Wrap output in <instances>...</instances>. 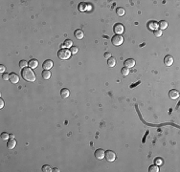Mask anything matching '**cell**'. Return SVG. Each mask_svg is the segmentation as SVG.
I'll use <instances>...</instances> for the list:
<instances>
[{"label":"cell","instance_id":"obj_1","mask_svg":"<svg viewBox=\"0 0 180 172\" xmlns=\"http://www.w3.org/2000/svg\"><path fill=\"white\" fill-rule=\"evenodd\" d=\"M21 77L25 79L26 81H31V82H33V81H34L35 79H37V77H35L34 71L31 68H28V67L22 69V71H21Z\"/></svg>","mask_w":180,"mask_h":172},{"label":"cell","instance_id":"obj_2","mask_svg":"<svg viewBox=\"0 0 180 172\" xmlns=\"http://www.w3.org/2000/svg\"><path fill=\"white\" fill-rule=\"evenodd\" d=\"M71 55L72 54H71L70 50H68V49H66V48L61 49V50L58 51V53H57V56L61 59H62V60H66V59L70 58Z\"/></svg>","mask_w":180,"mask_h":172},{"label":"cell","instance_id":"obj_3","mask_svg":"<svg viewBox=\"0 0 180 172\" xmlns=\"http://www.w3.org/2000/svg\"><path fill=\"white\" fill-rule=\"evenodd\" d=\"M111 42L114 46H120L124 42V37L121 34H115L111 39Z\"/></svg>","mask_w":180,"mask_h":172},{"label":"cell","instance_id":"obj_4","mask_svg":"<svg viewBox=\"0 0 180 172\" xmlns=\"http://www.w3.org/2000/svg\"><path fill=\"white\" fill-rule=\"evenodd\" d=\"M104 157H105V159H106L107 162L113 163V162L115 161V159H116V154H115V152L112 151V150H107V151H105Z\"/></svg>","mask_w":180,"mask_h":172},{"label":"cell","instance_id":"obj_5","mask_svg":"<svg viewBox=\"0 0 180 172\" xmlns=\"http://www.w3.org/2000/svg\"><path fill=\"white\" fill-rule=\"evenodd\" d=\"M113 31H114V33H116L117 34H122L124 33V31H125V28H124V26H123V24L117 23V24H115L114 27H113Z\"/></svg>","mask_w":180,"mask_h":172},{"label":"cell","instance_id":"obj_6","mask_svg":"<svg viewBox=\"0 0 180 172\" xmlns=\"http://www.w3.org/2000/svg\"><path fill=\"white\" fill-rule=\"evenodd\" d=\"M105 152L103 149H97L95 151V158L97 160H103L104 158Z\"/></svg>","mask_w":180,"mask_h":172},{"label":"cell","instance_id":"obj_7","mask_svg":"<svg viewBox=\"0 0 180 172\" xmlns=\"http://www.w3.org/2000/svg\"><path fill=\"white\" fill-rule=\"evenodd\" d=\"M173 61H174V59H173V57L172 56H166L165 58H164V63H165L166 66H172V63H173Z\"/></svg>","mask_w":180,"mask_h":172},{"label":"cell","instance_id":"obj_8","mask_svg":"<svg viewBox=\"0 0 180 172\" xmlns=\"http://www.w3.org/2000/svg\"><path fill=\"white\" fill-rule=\"evenodd\" d=\"M10 81L14 84H16L19 81V77L15 73H11V74H10Z\"/></svg>","mask_w":180,"mask_h":172},{"label":"cell","instance_id":"obj_9","mask_svg":"<svg viewBox=\"0 0 180 172\" xmlns=\"http://www.w3.org/2000/svg\"><path fill=\"white\" fill-rule=\"evenodd\" d=\"M42 67L44 70H50L53 67V61L50 59H47L44 61V63L42 64Z\"/></svg>","mask_w":180,"mask_h":172},{"label":"cell","instance_id":"obj_10","mask_svg":"<svg viewBox=\"0 0 180 172\" xmlns=\"http://www.w3.org/2000/svg\"><path fill=\"white\" fill-rule=\"evenodd\" d=\"M169 97H171L172 100H176V99H178V97H179V92L177 90L172 89V90H171L169 92Z\"/></svg>","mask_w":180,"mask_h":172},{"label":"cell","instance_id":"obj_11","mask_svg":"<svg viewBox=\"0 0 180 172\" xmlns=\"http://www.w3.org/2000/svg\"><path fill=\"white\" fill-rule=\"evenodd\" d=\"M135 65V60L133 58H128L125 61V66L126 68H131V67H134Z\"/></svg>","mask_w":180,"mask_h":172},{"label":"cell","instance_id":"obj_12","mask_svg":"<svg viewBox=\"0 0 180 172\" xmlns=\"http://www.w3.org/2000/svg\"><path fill=\"white\" fill-rule=\"evenodd\" d=\"M15 146H16V141H15V139H11V140L8 141V142H7V147H8L9 149H14Z\"/></svg>","mask_w":180,"mask_h":172},{"label":"cell","instance_id":"obj_13","mask_svg":"<svg viewBox=\"0 0 180 172\" xmlns=\"http://www.w3.org/2000/svg\"><path fill=\"white\" fill-rule=\"evenodd\" d=\"M69 95H70V92H69V90H68L67 88L61 89V96L62 99H67V97H69Z\"/></svg>","mask_w":180,"mask_h":172},{"label":"cell","instance_id":"obj_14","mask_svg":"<svg viewBox=\"0 0 180 172\" xmlns=\"http://www.w3.org/2000/svg\"><path fill=\"white\" fill-rule=\"evenodd\" d=\"M38 66V61L37 59H31L29 61V67L32 68V69H34Z\"/></svg>","mask_w":180,"mask_h":172},{"label":"cell","instance_id":"obj_15","mask_svg":"<svg viewBox=\"0 0 180 172\" xmlns=\"http://www.w3.org/2000/svg\"><path fill=\"white\" fill-rule=\"evenodd\" d=\"M74 34H75V37L77 38V39H82L83 38V32L81 31V30H76L75 31V33H74Z\"/></svg>","mask_w":180,"mask_h":172},{"label":"cell","instance_id":"obj_16","mask_svg":"<svg viewBox=\"0 0 180 172\" xmlns=\"http://www.w3.org/2000/svg\"><path fill=\"white\" fill-rule=\"evenodd\" d=\"M41 76H42V78L44 79H49L51 78V72L49 70H44L42 72V74H41Z\"/></svg>","mask_w":180,"mask_h":172},{"label":"cell","instance_id":"obj_17","mask_svg":"<svg viewBox=\"0 0 180 172\" xmlns=\"http://www.w3.org/2000/svg\"><path fill=\"white\" fill-rule=\"evenodd\" d=\"M158 26H159V28H160L161 31L164 30V29H167V27H168V22L165 21V20H161V21L158 23Z\"/></svg>","mask_w":180,"mask_h":172},{"label":"cell","instance_id":"obj_18","mask_svg":"<svg viewBox=\"0 0 180 172\" xmlns=\"http://www.w3.org/2000/svg\"><path fill=\"white\" fill-rule=\"evenodd\" d=\"M107 64H108L109 67H113V66H115V64H116V59H115L113 56L109 57L108 59H107Z\"/></svg>","mask_w":180,"mask_h":172},{"label":"cell","instance_id":"obj_19","mask_svg":"<svg viewBox=\"0 0 180 172\" xmlns=\"http://www.w3.org/2000/svg\"><path fill=\"white\" fill-rule=\"evenodd\" d=\"M86 6H87V4H85V3H80L79 6H78V10L80 11H86Z\"/></svg>","mask_w":180,"mask_h":172},{"label":"cell","instance_id":"obj_20","mask_svg":"<svg viewBox=\"0 0 180 172\" xmlns=\"http://www.w3.org/2000/svg\"><path fill=\"white\" fill-rule=\"evenodd\" d=\"M149 172H158L159 171V166L154 165H150L149 168Z\"/></svg>","mask_w":180,"mask_h":172},{"label":"cell","instance_id":"obj_21","mask_svg":"<svg viewBox=\"0 0 180 172\" xmlns=\"http://www.w3.org/2000/svg\"><path fill=\"white\" fill-rule=\"evenodd\" d=\"M28 65H29V62H27L26 60H21L20 62H19V67H20V68H22V69L26 68Z\"/></svg>","mask_w":180,"mask_h":172},{"label":"cell","instance_id":"obj_22","mask_svg":"<svg viewBox=\"0 0 180 172\" xmlns=\"http://www.w3.org/2000/svg\"><path fill=\"white\" fill-rule=\"evenodd\" d=\"M121 73H122V75L124 77H126V76H128V74H129V70H128V68L124 67V68L121 69Z\"/></svg>","mask_w":180,"mask_h":172},{"label":"cell","instance_id":"obj_23","mask_svg":"<svg viewBox=\"0 0 180 172\" xmlns=\"http://www.w3.org/2000/svg\"><path fill=\"white\" fill-rule=\"evenodd\" d=\"M116 13H117V15H118L119 16H123V15H125V10H124L123 8H117Z\"/></svg>","mask_w":180,"mask_h":172},{"label":"cell","instance_id":"obj_24","mask_svg":"<svg viewBox=\"0 0 180 172\" xmlns=\"http://www.w3.org/2000/svg\"><path fill=\"white\" fill-rule=\"evenodd\" d=\"M64 46H65V48H71L72 47V40H70V39H66L65 41H64Z\"/></svg>","mask_w":180,"mask_h":172},{"label":"cell","instance_id":"obj_25","mask_svg":"<svg viewBox=\"0 0 180 172\" xmlns=\"http://www.w3.org/2000/svg\"><path fill=\"white\" fill-rule=\"evenodd\" d=\"M9 138H10V135H9V134H7L6 132H4V133H2V134H1V140H2V141L9 140Z\"/></svg>","mask_w":180,"mask_h":172},{"label":"cell","instance_id":"obj_26","mask_svg":"<svg viewBox=\"0 0 180 172\" xmlns=\"http://www.w3.org/2000/svg\"><path fill=\"white\" fill-rule=\"evenodd\" d=\"M155 165H163V160L161 159V158H156L155 159Z\"/></svg>","mask_w":180,"mask_h":172},{"label":"cell","instance_id":"obj_27","mask_svg":"<svg viewBox=\"0 0 180 172\" xmlns=\"http://www.w3.org/2000/svg\"><path fill=\"white\" fill-rule=\"evenodd\" d=\"M42 171L50 172V171H52V168H51L49 165H43V166H42Z\"/></svg>","mask_w":180,"mask_h":172},{"label":"cell","instance_id":"obj_28","mask_svg":"<svg viewBox=\"0 0 180 172\" xmlns=\"http://www.w3.org/2000/svg\"><path fill=\"white\" fill-rule=\"evenodd\" d=\"M154 35L156 36V37H159V36L162 35V31L161 30H155L154 31Z\"/></svg>","mask_w":180,"mask_h":172},{"label":"cell","instance_id":"obj_29","mask_svg":"<svg viewBox=\"0 0 180 172\" xmlns=\"http://www.w3.org/2000/svg\"><path fill=\"white\" fill-rule=\"evenodd\" d=\"M70 52H71V54H73V55H75V54H77L78 53V47H72L71 48V50H70Z\"/></svg>","mask_w":180,"mask_h":172},{"label":"cell","instance_id":"obj_30","mask_svg":"<svg viewBox=\"0 0 180 172\" xmlns=\"http://www.w3.org/2000/svg\"><path fill=\"white\" fill-rule=\"evenodd\" d=\"M2 79H3L4 80H8V79H10V75H9L8 73H3Z\"/></svg>","mask_w":180,"mask_h":172},{"label":"cell","instance_id":"obj_31","mask_svg":"<svg viewBox=\"0 0 180 172\" xmlns=\"http://www.w3.org/2000/svg\"><path fill=\"white\" fill-rule=\"evenodd\" d=\"M155 24H156L155 22H149V26L150 29H154L155 27L157 26V25H155Z\"/></svg>","mask_w":180,"mask_h":172},{"label":"cell","instance_id":"obj_32","mask_svg":"<svg viewBox=\"0 0 180 172\" xmlns=\"http://www.w3.org/2000/svg\"><path fill=\"white\" fill-rule=\"evenodd\" d=\"M5 71H6V69H5V66L4 65H0V72L1 73H5Z\"/></svg>","mask_w":180,"mask_h":172},{"label":"cell","instance_id":"obj_33","mask_svg":"<svg viewBox=\"0 0 180 172\" xmlns=\"http://www.w3.org/2000/svg\"><path fill=\"white\" fill-rule=\"evenodd\" d=\"M4 107V101L2 99H0V109H2Z\"/></svg>","mask_w":180,"mask_h":172},{"label":"cell","instance_id":"obj_34","mask_svg":"<svg viewBox=\"0 0 180 172\" xmlns=\"http://www.w3.org/2000/svg\"><path fill=\"white\" fill-rule=\"evenodd\" d=\"M110 56H111V54H110V53H105V54H104V57H105V58H107V59H108L109 57H111Z\"/></svg>","mask_w":180,"mask_h":172},{"label":"cell","instance_id":"obj_35","mask_svg":"<svg viewBox=\"0 0 180 172\" xmlns=\"http://www.w3.org/2000/svg\"><path fill=\"white\" fill-rule=\"evenodd\" d=\"M10 138L11 139H15V135L14 134H10Z\"/></svg>","mask_w":180,"mask_h":172},{"label":"cell","instance_id":"obj_36","mask_svg":"<svg viewBox=\"0 0 180 172\" xmlns=\"http://www.w3.org/2000/svg\"><path fill=\"white\" fill-rule=\"evenodd\" d=\"M53 170H54V171H59V169H58V168H54Z\"/></svg>","mask_w":180,"mask_h":172}]
</instances>
